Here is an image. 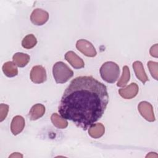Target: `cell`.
<instances>
[{
  "label": "cell",
  "mask_w": 158,
  "mask_h": 158,
  "mask_svg": "<svg viewBox=\"0 0 158 158\" xmlns=\"http://www.w3.org/2000/svg\"><path fill=\"white\" fill-rule=\"evenodd\" d=\"M51 119L53 125L57 128L64 129L68 125V122L67 120L60 116L57 113L52 114L51 117Z\"/></svg>",
  "instance_id": "obj_16"
},
{
  "label": "cell",
  "mask_w": 158,
  "mask_h": 158,
  "mask_svg": "<svg viewBox=\"0 0 158 158\" xmlns=\"http://www.w3.org/2000/svg\"><path fill=\"white\" fill-rule=\"evenodd\" d=\"M25 127V120L20 115L15 116L11 122L10 130L14 135L19 134Z\"/></svg>",
  "instance_id": "obj_10"
},
{
  "label": "cell",
  "mask_w": 158,
  "mask_h": 158,
  "mask_svg": "<svg viewBox=\"0 0 158 158\" xmlns=\"http://www.w3.org/2000/svg\"><path fill=\"white\" fill-rule=\"evenodd\" d=\"M9 111V106L5 104H0V122H2L7 117Z\"/></svg>",
  "instance_id": "obj_20"
},
{
  "label": "cell",
  "mask_w": 158,
  "mask_h": 158,
  "mask_svg": "<svg viewBox=\"0 0 158 158\" xmlns=\"http://www.w3.org/2000/svg\"><path fill=\"white\" fill-rule=\"evenodd\" d=\"M148 67L149 70V72L152 75V77L157 80V75H158V63L156 62L149 61L148 62Z\"/></svg>",
  "instance_id": "obj_19"
},
{
  "label": "cell",
  "mask_w": 158,
  "mask_h": 158,
  "mask_svg": "<svg viewBox=\"0 0 158 158\" xmlns=\"http://www.w3.org/2000/svg\"><path fill=\"white\" fill-rule=\"evenodd\" d=\"M150 54L154 57H158V44H156L152 46L150 49Z\"/></svg>",
  "instance_id": "obj_21"
},
{
  "label": "cell",
  "mask_w": 158,
  "mask_h": 158,
  "mask_svg": "<svg viewBox=\"0 0 158 158\" xmlns=\"http://www.w3.org/2000/svg\"><path fill=\"white\" fill-rule=\"evenodd\" d=\"M105 132V127L101 123H93L88 130L89 136L93 138H99L101 137Z\"/></svg>",
  "instance_id": "obj_13"
},
{
  "label": "cell",
  "mask_w": 158,
  "mask_h": 158,
  "mask_svg": "<svg viewBox=\"0 0 158 158\" xmlns=\"http://www.w3.org/2000/svg\"><path fill=\"white\" fill-rule=\"evenodd\" d=\"M45 113V107L41 104H36L31 108L28 117L31 120H36L41 117Z\"/></svg>",
  "instance_id": "obj_12"
},
{
  "label": "cell",
  "mask_w": 158,
  "mask_h": 158,
  "mask_svg": "<svg viewBox=\"0 0 158 158\" xmlns=\"http://www.w3.org/2000/svg\"><path fill=\"white\" fill-rule=\"evenodd\" d=\"M130 70L128 66L125 65L123 67V73L122 75V77H120V80L117 82V86L122 87L125 86L130 80Z\"/></svg>",
  "instance_id": "obj_18"
},
{
  "label": "cell",
  "mask_w": 158,
  "mask_h": 158,
  "mask_svg": "<svg viewBox=\"0 0 158 158\" xmlns=\"http://www.w3.org/2000/svg\"><path fill=\"white\" fill-rule=\"evenodd\" d=\"M30 79L35 83H42L46 80L45 69L41 65L34 66L30 72Z\"/></svg>",
  "instance_id": "obj_7"
},
{
  "label": "cell",
  "mask_w": 158,
  "mask_h": 158,
  "mask_svg": "<svg viewBox=\"0 0 158 158\" xmlns=\"http://www.w3.org/2000/svg\"><path fill=\"white\" fill-rule=\"evenodd\" d=\"M139 91L138 86L135 83H131L128 86L120 88L118 90V93L121 97L126 99H132L135 97Z\"/></svg>",
  "instance_id": "obj_8"
},
{
  "label": "cell",
  "mask_w": 158,
  "mask_h": 158,
  "mask_svg": "<svg viewBox=\"0 0 158 158\" xmlns=\"http://www.w3.org/2000/svg\"><path fill=\"white\" fill-rule=\"evenodd\" d=\"M109 102L107 87L91 76L72 80L65 89L58 111L84 130L101 118Z\"/></svg>",
  "instance_id": "obj_1"
},
{
  "label": "cell",
  "mask_w": 158,
  "mask_h": 158,
  "mask_svg": "<svg viewBox=\"0 0 158 158\" xmlns=\"http://www.w3.org/2000/svg\"><path fill=\"white\" fill-rule=\"evenodd\" d=\"M138 109L141 116L146 120L151 122L155 121L156 119L154 114L153 107L149 102L146 101L140 102L138 104Z\"/></svg>",
  "instance_id": "obj_5"
},
{
  "label": "cell",
  "mask_w": 158,
  "mask_h": 158,
  "mask_svg": "<svg viewBox=\"0 0 158 158\" xmlns=\"http://www.w3.org/2000/svg\"><path fill=\"white\" fill-rule=\"evenodd\" d=\"M65 59L74 69H79L85 66L83 59L73 51H68L65 54Z\"/></svg>",
  "instance_id": "obj_9"
},
{
  "label": "cell",
  "mask_w": 158,
  "mask_h": 158,
  "mask_svg": "<svg viewBox=\"0 0 158 158\" xmlns=\"http://www.w3.org/2000/svg\"><path fill=\"white\" fill-rule=\"evenodd\" d=\"M76 48L85 56L88 57H93L97 54L94 46L89 41L84 39H81L77 41Z\"/></svg>",
  "instance_id": "obj_4"
},
{
  "label": "cell",
  "mask_w": 158,
  "mask_h": 158,
  "mask_svg": "<svg viewBox=\"0 0 158 158\" xmlns=\"http://www.w3.org/2000/svg\"><path fill=\"white\" fill-rule=\"evenodd\" d=\"M53 77L57 83L67 82L73 75V71L63 62H56L52 68Z\"/></svg>",
  "instance_id": "obj_3"
},
{
  "label": "cell",
  "mask_w": 158,
  "mask_h": 158,
  "mask_svg": "<svg viewBox=\"0 0 158 158\" xmlns=\"http://www.w3.org/2000/svg\"><path fill=\"white\" fill-rule=\"evenodd\" d=\"M30 59L29 55L22 52H17L12 57L14 63L19 67H23L27 65L30 61Z\"/></svg>",
  "instance_id": "obj_14"
},
{
  "label": "cell",
  "mask_w": 158,
  "mask_h": 158,
  "mask_svg": "<svg viewBox=\"0 0 158 158\" xmlns=\"http://www.w3.org/2000/svg\"><path fill=\"white\" fill-rule=\"evenodd\" d=\"M99 72L101 78L109 83H115L120 75L118 65L112 61L104 63L101 67Z\"/></svg>",
  "instance_id": "obj_2"
},
{
  "label": "cell",
  "mask_w": 158,
  "mask_h": 158,
  "mask_svg": "<svg viewBox=\"0 0 158 158\" xmlns=\"http://www.w3.org/2000/svg\"><path fill=\"white\" fill-rule=\"evenodd\" d=\"M9 157H23V155L19 152H14L9 156Z\"/></svg>",
  "instance_id": "obj_22"
},
{
  "label": "cell",
  "mask_w": 158,
  "mask_h": 158,
  "mask_svg": "<svg viewBox=\"0 0 158 158\" xmlns=\"http://www.w3.org/2000/svg\"><path fill=\"white\" fill-rule=\"evenodd\" d=\"M2 71L6 76L8 77H14L18 74V69L12 62L9 61L5 62L2 66Z\"/></svg>",
  "instance_id": "obj_15"
},
{
  "label": "cell",
  "mask_w": 158,
  "mask_h": 158,
  "mask_svg": "<svg viewBox=\"0 0 158 158\" xmlns=\"http://www.w3.org/2000/svg\"><path fill=\"white\" fill-rule=\"evenodd\" d=\"M49 19V14L44 10L41 9H35L33 10L30 20L35 25H42L44 24Z\"/></svg>",
  "instance_id": "obj_6"
},
{
  "label": "cell",
  "mask_w": 158,
  "mask_h": 158,
  "mask_svg": "<svg viewBox=\"0 0 158 158\" xmlns=\"http://www.w3.org/2000/svg\"><path fill=\"white\" fill-rule=\"evenodd\" d=\"M37 43V40L33 34H29L25 36L22 41V46L25 49L33 48Z\"/></svg>",
  "instance_id": "obj_17"
},
{
  "label": "cell",
  "mask_w": 158,
  "mask_h": 158,
  "mask_svg": "<svg viewBox=\"0 0 158 158\" xmlns=\"http://www.w3.org/2000/svg\"><path fill=\"white\" fill-rule=\"evenodd\" d=\"M133 68L136 77L143 84L149 80L148 77L144 71L143 64L140 61H135L133 64Z\"/></svg>",
  "instance_id": "obj_11"
}]
</instances>
